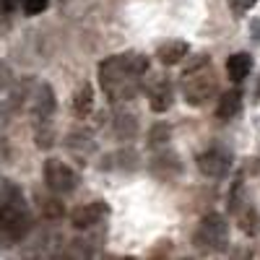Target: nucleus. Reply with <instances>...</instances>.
<instances>
[{"label": "nucleus", "instance_id": "obj_1", "mask_svg": "<svg viewBox=\"0 0 260 260\" xmlns=\"http://www.w3.org/2000/svg\"><path fill=\"white\" fill-rule=\"evenodd\" d=\"M148 57L141 52H120L99 62V86L110 102H130L143 89Z\"/></svg>", "mask_w": 260, "mask_h": 260}, {"label": "nucleus", "instance_id": "obj_2", "mask_svg": "<svg viewBox=\"0 0 260 260\" xmlns=\"http://www.w3.org/2000/svg\"><path fill=\"white\" fill-rule=\"evenodd\" d=\"M34 229V216L16 182H0V237L3 245L24 242Z\"/></svg>", "mask_w": 260, "mask_h": 260}, {"label": "nucleus", "instance_id": "obj_3", "mask_svg": "<svg viewBox=\"0 0 260 260\" xmlns=\"http://www.w3.org/2000/svg\"><path fill=\"white\" fill-rule=\"evenodd\" d=\"M219 89L216 73L208 68V57L201 55L192 65H187L182 73V96L190 107H203Z\"/></svg>", "mask_w": 260, "mask_h": 260}, {"label": "nucleus", "instance_id": "obj_4", "mask_svg": "<svg viewBox=\"0 0 260 260\" xmlns=\"http://www.w3.org/2000/svg\"><path fill=\"white\" fill-rule=\"evenodd\" d=\"M192 242L208 252H224L229 247V224L221 213H206L195 226Z\"/></svg>", "mask_w": 260, "mask_h": 260}, {"label": "nucleus", "instance_id": "obj_5", "mask_svg": "<svg viewBox=\"0 0 260 260\" xmlns=\"http://www.w3.org/2000/svg\"><path fill=\"white\" fill-rule=\"evenodd\" d=\"M42 175H45L47 190H52L55 195H68L78 187V172L62 159H47Z\"/></svg>", "mask_w": 260, "mask_h": 260}, {"label": "nucleus", "instance_id": "obj_6", "mask_svg": "<svg viewBox=\"0 0 260 260\" xmlns=\"http://www.w3.org/2000/svg\"><path fill=\"white\" fill-rule=\"evenodd\" d=\"M26 110L31 112L34 122H39V120H52V117H55L57 96H55V89H52L50 83H45V81H34Z\"/></svg>", "mask_w": 260, "mask_h": 260}, {"label": "nucleus", "instance_id": "obj_7", "mask_svg": "<svg viewBox=\"0 0 260 260\" xmlns=\"http://www.w3.org/2000/svg\"><path fill=\"white\" fill-rule=\"evenodd\" d=\"M107 216H110V206L104 201H91V203H83L71 211V224L76 229H91V226L102 224Z\"/></svg>", "mask_w": 260, "mask_h": 260}, {"label": "nucleus", "instance_id": "obj_8", "mask_svg": "<svg viewBox=\"0 0 260 260\" xmlns=\"http://www.w3.org/2000/svg\"><path fill=\"white\" fill-rule=\"evenodd\" d=\"M198 169L211 180H224L232 169V159L221 148H208L198 156Z\"/></svg>", "mask_w": 260, "mask_h": 260}, {"label": "nucleus", "instance_id": "obj_9", "mask_svg": "<svg viewBox=\"0 0 260 260\" xmlns=\"http://www.w3.org/2000/svg\"><path fill=\"white\" fill-rule=\"evenodd\" d=\"M172 99H175V94H172V83L167 78H156L154 83H151L148 89V104L154 112H167L172 107Z\"/></svg>", "mask_w": 260, "mask_h": 260}, {"label": "nucleus", "instance_id": "obj_10", "mask_svg": "<svg viewBox=\"0 0 260 260\" xmlns=\"http://www.w3.org/2000/svg\"><path fill=\"white\" fill-rule=\"evenodd\" d=\"M187 55H190V45L182 39H169L164 45H159V50H156V57H159L161 65H177Z\"/></svg>", "mask_w": 260, "mask_h": 260}, {"label": "nucleus", "instance_id": "obj_11", "mask_svg": "<svg viewBox=\"0 0 260 260\" xmlns=\"http://www.w3.org/2000/svg\"><path fill=\"white\" fill-rule=\"evenodd\" d=\"M242 110V91L240 89H232V91H224L219 104H216V115H219V120H232L237 117Z\"/></svg>", "mask_w": 260, "mask_h": 260}, {"label": "nucleus", "instance_id": "obj_12", "mask_svg": "<svg viewBox=\"0 0 260 260\" xmlns=\"http://www.w3.org/2000/svg\"><path fill=\"white\" fill-rule=\"evenodd\" d=\"M151 172L154 175H159L161 180H169V177H177L182 172V164L175 154H159L154 156V161H151Z\"/></svg>", "mask_w": 260, "mask_h": 260}, {"label": "nucleus", "instance_id": "obj_13", "mask_svg": "<svg viewBox=\"0 0 260 260\" xmlns=\"http://www.w3.org/2000/svg\"><path fill=\"white\" fill-rule=\"evenodd\" d=\"M250 71H252V57L247 55V52H234L229 60H226V76L232 78V81H245L247 76H250Z\"/></svg>", "mask_w": 260, "mask_h": 260}, {"label": "nucleus", "instance_id": "obj_14", "mask_svg": "<svg viewBox=\"0 0 260 260\" xmlns=\"http://www.w3.org/2000/svg\"><path fill=\"white\" fill-rule=\"evenodd\" d=\"M65 146H68V151H71V154H76L81 161L89 156V154H94V151H96L94 138H91V136H86V133H71L68 141H65Z\"/></svg>", "mask_w": 260, "mask_h": 260}, {"label": "nucleus", "instance_id": "obj_15", "mask_svg": "<svg viewBox=\"0 0 260 260\" xmlns=\"http://www.w3.org/2000/svg\"><path fill=\"white\" fill-rule=\"evenodd\" d=\"M91 110H94V89L89 83H81L73 94V112L78 117H86Z\"/></svg>", "mask_w": 260, "mask_h": 260}, {"label": "nucleus", "instance_id": "obj_16", "mask_svg": "<svg viewBox=\"0 0 260 260\" xmlns=\"http://www.w3.org/2000/svg\"><path fill=\"white\" fill-rule=\"evenodd\" d=\"M136 130H138V120H136V115H125V112H120V115L115 117V133H117V138L127 141V138H133V136H136Z\"/></svg>", "mask_w": 260, "mask_h": 260}, {"label": "nucleus", "instance_id": "obj_17", "mask_svg": "<svg viewBox=\"0 0 260 260\" xmlns=\"http://www.w3.org/2000/svg\"><path fill=\"white\" fill-rule=\"evenodd\" d=\"M34 136H37V146H39V148H50V146L55 143L52 120H39V122H34Z\"/></svg>", "mask_w": 260, "mask_h": 260}, {"label": "nucleus", "instance_id": "obj_18", "mask_svg": "<svg viewBox=\"0 0 260 260\" xmlns=\"http://www.w3.org/2000/svg\"><path fill=\"white\" fill-rule=\"evenodd\" d=\"M169 138H172V127H169L167 122H154V125H151V133H148V143L154 146V148L164 146V143H167Z\"/></svg>", "mask_w": 260, "mask_h": 260}, {"label": "nucleus", "instance_id": "obj_19", "mask_svg": "<svg viewBox=\"0 0 260 260\" xmlns=\"http://www.w3.org/2000/svg\"><path fill=\"white\" fill-rule=\"evenodd\" d=\"M39 208L47 219H60L62 216V203L55 201V198H39Z\"/></svg>", "mask_w": 260, "mask_h": 260}, {"label": "nucleus", "instance_id": "obj_20", "mask_svg": "<svg viewBox=\"0 0 260 260\" xmlns=\"http://www.w3.org/2000/svg\"><path fill=\"white\" fill-rule=\"evenodd\" d=\"M240 226L247 232V234H255L257 232V213H255V208H245L242 211V216H240Z\"/></svg>", "mask_w": 260, "mask_h": 260}, {"label": "nucleus", "instance_id": "obj_21", "mask_svg": "<svg viewBox=\"0 0 260 260\" xmlns=\"http://www.w3.org/2000/svg\"><path fill=\"white\" fill-rule=\"evenodd\" d=\"M50 6V0H24L21 3V8H24L26 16H39V13H45Z\"/></svg>", "mask_w": 260, "mask_h": 260}, {"label": "nucleus", "instance_id": "obj_22", "mask_svg": "<svg viewBox=\"0 0 260 260\" xmlns=\"http://www.w3.org/2000/svg\"><path fill=\"white\" fill-rule=\"evenodd\" d=\"M13 86V71H11V65L0 57V91H6Z\"/></svg>", "mask_w": 260, "mask_h": 260}, {"label": "nucleus", "instance_id": "obj_23", "mask_svg": "<svg viewBox=\"0 0 260 260\" xmlns=\"http://www.w3.org/2000/svg\"><path fill=\"white\" fill-rule=\"evenodd\" d=\"M226 3H229V11H232L234 16H245V13L257 3V0H226Z\"/></svg>", "mask_w": 260, "mask_h": 260}, {"label": "nucleus", "instance_id": "obj_24", "mask_svg": "<svg viewBox=\"0 0 260 260\" xmlns=\"http://www.w3.org/2000/svg\"><path fill=\"white\" fill-rule=\"evenodd\" d=\"M11 115H13V107H11V102H0V130H3V127L8 125Z\"/></svg>", "mask_w": 260, "mask_h": 260}, {"label": "nucleus", "instance_id": "obj_25", "mask_svg": "<svg viewBox=\"0 0 260 260\" xmlns=\"http://www.w3.org/2000/svg\"><path fill=\"white\" fill-rule=\"evenodd\" d=\"M21 3H24V0H0V11H3V13H13L16 8H21Z\"/></svg>", "mask_w": 260, "mask_h": 260}, {"label": "nucleus", "instance_id": "obj_26", "mask_svg": "<svg viewBox=\"0 0 260 260\" xmlns=\"http://www.w3.org/2000/svg\"><path fill=\"white\" fill-rule=\"evenodd\" d=\"M255 96H260V86H257V89H255Z\"/></svg>", "mask_w": 260, "mask_h": 260}]
</instances>
